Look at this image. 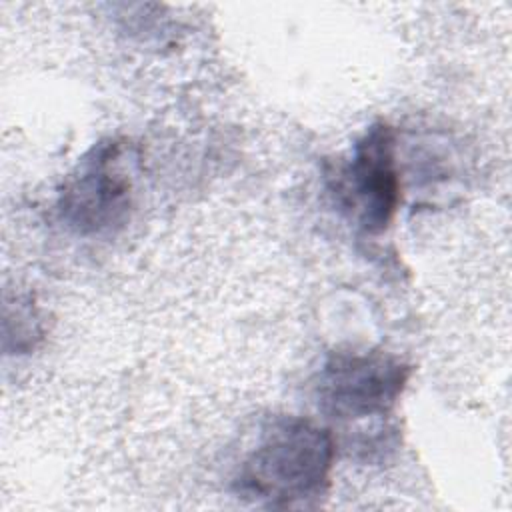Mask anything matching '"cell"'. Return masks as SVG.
Here are the masks:
<instances>
[{
    "label": "cell",
    "mask_w": 512,
    "mask_h": 512,
    "mask_svg": "<svg viewBox=\"0 0 512 512\" xmlns=\"http://www.w3.org/2000/svg\"><path fill=\"white\" fill-rule=\"evenodd\" d=\"M330 180L336 202L362 232H384L402 202L392 126L386 122L372 124L356 140L350 160L334 170Z\"/></svg>",
    "instance_id": "277c9868"
},
{
    "label": "cell",
    "mask_w": 512,
    "mask_h": 512,
    "mask_svg": "<svg viewBox=\"0 0 512 512\" xmlns=\"http://www.w3.org/2000/svg\"><path fill=\"white\" fill-rule=\"evenodd\" d=\"M336 438L308 418L270 420L246 454L234 478L240 498L268 508H308L320 502L330 484Z\"/></svg>",
    "instance_id": "6da1fadb"
},
{
    "label": "cell",
    "mask_w": 512,
    "mask_h": 512,
    "mask_svg": "<svg viewBox=\"0 0 512 512\" xmlns=\"http://www.w3.org/2000/svg\"><path fill=\"white\" fill-rule=\"evenodd\" d=\"M134 202L132 148L118 138L94 144L62 182L56 210L78 236H108L124 228Z\"/></svg>",
    "instance_id": "7a4b0ae2"
},
{
    "label": "cell",
    "mask_w": 512,
    "mask_h": 512,
    "mask_svg": "<svg viewBox=\"0 0 512 512\" xmlns=\"http://www.w3.org/2000/svg\"><path fill=\"white\" fill-rule=\"evenodd\" d=\"M410 374V364L384 350H334L316 376L318 410L336 420L384 416L400 400Z\"/></svg>",
    "instance_id": "3957f363"
}]
</instances>
